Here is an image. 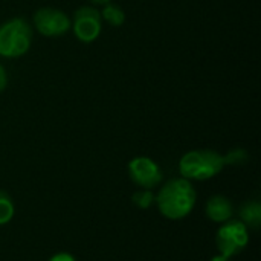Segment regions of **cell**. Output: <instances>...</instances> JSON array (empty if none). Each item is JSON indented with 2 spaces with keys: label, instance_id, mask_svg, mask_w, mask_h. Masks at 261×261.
<instances>
[{
  "label": "cell",
  "instance_id": "9",
  "mask_svg": "<svg viewBox=\"0 0 261 261\" xmlns=\"http://www.w3.org/2000/svg\"><path fill=\"white\" fill-rule=\"evenodd\" d=\"M242 223L246 228L257 229L261 223V205L258 202H248L240 210Z\"/></svg>",
  "mask_w": 261,
  "mask_h": 261
},
{
  "label": "cell",
  "instance_id": "10",
  "mask_svg": "<svg viewBox=\"0 0 261 261\" xmlns=\"http://www.w3.org/2000/svg\"><path fill=\"white\" fill-rule=\"evenodd\" d=\"M101 18H104L110 26L119 28L125 21V11L119 5H115V3L109 2V3L104 5V8L101 11Z\"/></svg>",
  "mask_w": 261,
  "mask_h": 261
},
{
  "label": "cell",
  "instance_id": "14",
  "mask_svg": "<svg viewBox=\"0 0 261 261\" xmlns=\"http://www.w3.org/2000/svg\"><path fill=\"white\" fill-rule=\"evenodd\" d=\"M49 261H76L75 257L72 254H67V252H60V254H55L54 257H50Z\"/></svg>",
  "mask_w": 261,
  "mask_h": 261
},
{
  "label": "cell",
  "instance_id": "1",
  "mask_svg": "<svg viewBox=\"0 0 261 261\" xmlns=\"http://www.w3.org/2000/svg\"><path fill=\"white\" fill-rule=\"evenodd\" d=\"M156 203L164 217L180 220L187 217L196 205V191L185 177L168 180L156 197Z\"/></svg>",
  "mask_w": 261,
  "mask_h": 261
},
{
  "label": "cell",
  "instance_id": "2",
  "mask_svg": "<svg viewBox=\"0 0 261 261\" xmlns=\"http://www.w3.org/2000/svg\"><path fill=\"white\" fill-rule=\"evenodd\" d=\"M225 168V158L213 150H193L185 153L179 162L182 177L188 180H206Z\"/></svg>",
  "mask_w": 261,
  "mask_h": 261
},
{
  "label": "cell",
  "instance_id": "12",
  "mask_svg": "<svg viewBox=\"0 0 261 261\" xmlns=\"http://www.w3.org/2000/svg\"><path fill=\"white\" fill-rule=\"evenodd\" d=\"M153 202H154V196H153L151 190H141L133 194V203L141 210L150 208Z\"/></svg>",
  "mask_w": 261,
  "mask_h": 261
},
{
  "label": "cell",
  "instance_id": "16",
  "mask_svg": "<svg viewBox=\"0 0 261 261\" xmlns=\"http://www.w3.org/2000/svg\"><path fill=\"white\" fill-rule=\"evenodd\" d=\"M211 261H231V258H229V257H225V255H222V254H220V255L214 257Z\"/></svg>",
  "mask_w": 261,
  "mask_h": 261
},
{
  "label": "cell",
  "instance_id": "11",
  "mask_svg": "<svg viewBox=\"0 0 261 261\" xmlns=\"http://www.w3.org/2000/svg\"><path fill=\"white\" fill-rule=\"evenodd\" d=\"M12 217H14V203L11 197L0 190V226L11 222Z\"/></svg>",
  "mask_w": 261,
  "mask_h": 261
},
{
  "label": "cell",
  "instance_id": "3",
  "mask_svg": "<svg viewBox=\"0 0 261 261\" xmlns=\"http://www.w3.org/2000/svg\"><path fill=\"white\" fill-rule=\"evenodd\" d=\"M32 43V29L21 17H14L0 24V55L18 58L24 55Z\"/></svg>",
  "mask_w": 261,
  "mask_h": 261
},
{
  "label": "cell",
  "instance_id": "17",
  "mask_svg": "<svg viewBox=\"0 0 261 261\" xmlns=\"http://www.w3.org/2000/svg\"><path fill=\"white\" fill-rule=\"evenodd\" d=\"M92 3H95V5H106V3H109V2H112V0H90Z\"/></svg>",
  "mask_w": 261,
  "mask_h": 261
},
{
  "label": "cell",
  "instance_id": "7",
  "mask_svg": "<svg viewBox=\"0 0 261 261\" xmlns=\"http://www.w3.org/2000/svg\"><path fill=\"white\" fill-rule=\"evenodd\" d=\"M128 174L132 180L144 190H151L162 182V171L159 165L147 156L132 159L128 162Z\"/></svg>",
  "mask_w": 261,
  "mask_h": 261
},
{
  "label": "cell",
  "instance_id": "15",
  "mask_svg": "<svg viewBox=\"0 0 261 261\" xmlns=\"http://www.w3.org/2000/svg\"><path fill=\"white\" fill-rule=\"evenodd\" d=\"M8 86V73H6V69L0 64V93L6 89Z\"/></svg>",
  "mask_w": 261,
  "mask_h": 261
},
{
  "label": "cell",
  "instance_id": "6",
  "mask_svg": "<svg viewBox=\"0 0 261 261\" xmlns=\"http://www.w3.org/2000/svg\"><path fill=\"white\" fill-rule=\"evenodd\" d=\"M249 242V234L248 228L242 222H229L223 225L216 236V243L222 255L225 257H232L239 254L242 249L246 248Z\"/></svg>",
  "mask_w": 261,
  "mask_h": 261
},
{
  "label": "cell",
  "instance_id": "4",
  "mask_svg": "<svg viewBox=\"0 0 261 261\" xmlns=\"http://www.w3.org/2000/svg\"><path fill=\"white\" fill-rule=\"evenodd\" d=\"M70 29L73 31L78 41L89 44L98 40L102 29L101 12L93 6H81L73 12Z\"/></svg>",
  "mask_w": 261,
  "mask_h": 261
},
{
  "label": "cell",
  "instance_id": "13",
  "mask_svg": "<svg viewBox=\"0 0 261 261\" xmlns=\"http://www.w3.org/2000/svg\"><path fill=\"white\" fill-rule=\"evenodd\" d=\"M223 158H225V165H240L248 159V153L242 148H236V150H231Z\"/></svg>",
  "mask_w": 261,
  "mask_h": 261
},
{
  "label": "cell",
  "instance_id": "8",
  "mask_svg": "<svg viewBox=\"0 0 261 261\" xmlns=\"http://www.w3.org/2000/svg\"><path fill=\"white\" fill-rule=\"evenodd\" d=\"M232 203L223 196H214L206 203V216L213 222H228L232 217Z\"/></svg>",
  "mask_w": 261,
  "mask_h": 261
},
{
  "label": "cell",
  "instance_id": "5",
  "mask_svg": "<svg viewBox=\"0 0 261 261\" xmlns=\"http://www.w3.org/2000/svg\"><path fill=\"white\" fill-rule=\"evenodd\" d=\"M32 21H34L35 29L43 37H47V38L61 37L67 31H70V26H72V21L66 15V12L57 8H50V6L37 9L34 12Z\"/></svg>",
  "mask_w": 261,
  "mask_h": 261
}]
</instances>
